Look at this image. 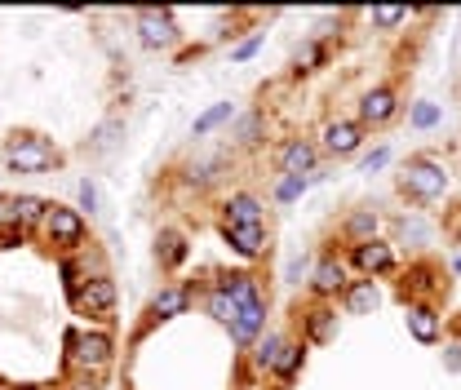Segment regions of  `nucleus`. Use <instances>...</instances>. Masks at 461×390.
<instances>
[{
    "label": "nucleus",
    "mask_w": 461,
    "mask_h": 390,
    "mask_svg": "<svg viewBox=\"0 0 461 390\" xmlns=\"http://www.w3.org/2000/svg\"><path fill=\"white\" fill-rule=\"evenodd\" d=\"M36 240L50 244L58 258L85 253V249L94 244V240H89V218H85L76 204H58V200H50L45 218H41V226H36Z\"/></svg>",
    "instance_id": "5"
},
{
    "label": "nucleus",
    "mask_w": 461,
    "mask_h": 390,
    "mask_svg": "<svg viewBox=\"0 0 461 390\" xmlns=\"http://www.w3.org/2000/svg\"><path fill=\"white\" fill-rule=\"evenodd\" d=\"M311 191V177H302V173H285V177H276V191H271V200L288 209V204H297L302 195Z\"/></svg>",
    "instance_id": "31"
},
{
    "label": "nucleus",
    "mask_w": 461,
    "mask_h": 390,
    "mask_svg": "<svg viewBox=\"0 0 461 390\" xmlns=\"http://www.w3.org/2000/svg\"><path fill=\"white\" fill-rule=\"evenodd\" d=\"M342 333V311L338 302H306V311H297V337L320 350V346H333Z\"/></svg>",
    "instance_id": "12"
},
{
    "label": "nucleus",
    "mask_w": 461,
    "mask_h": 390,
    "mask_svg": "<svg viewBox=\"0 0 461 390\" xmlns=\"http://www.w3.org/2000/svg\"><path fill=\"white\" fill-rule=\"evenodd\" d=\"M448 279H444V267L435 258H412L408 267H400V297L403 302H430L439 306V297H448Z\"/></svg>",
    "instance_id": "10"
},
{
    "label": "nucleus",
    "mask_w": 461,
    "mask_h": 390,
    "mask_svg": "<svg viewBox=\"0 0 461 390\" xmlns=\"http://www.w3.org/2000/svg\"><path fill=\"white\" fill-rule=\"evenodd\" d=\"M262 45H267V32H253V36H244V41H240V45H230V62H235V67H240V62H249V58H258V50H262Z\"/></svg>",
    "instance_id": "34"
},
{
    "label": "nucleus",
    "mask_w": 461,
    "mask_h": 390,
    "mask_svg": "<svg viewBox=\"0 0 461 390\" xmlns=\"http://www.w3.org/2000/svg\"><path fill=\"white\" fill-rule=\"evenodd\" d=\"M218 235H222V244H227L230 253L240 258V262H262L267 258V249H271V231L267 226H230V222H218Z\"/></svg>",
    "instance_id": "15"
},
{
    "label": "nucleus",
    "mask_w": 461,
    "mask_h": 390,
    "mask_svg": "<svg viewBox=\"0 0 461 390\" xmlns=\"http://www.w3.org/2000/svg\"><path fill=\"white\" fill-rule=\"evenodd\" d=\"M444 235H448L453 244H461V204L457 209H448V218H444Z\"/></svg>",
    "instance_id": "39"
},
{
    "label": "nucleus",
    "mask_w": 461,
    "mask_h": 390,
    "mask_svg": "<svg viewBox=\"0 0 461 390\" xmlns=\"http://www.w3.org/2000/svg\"><path fill=\"white\" fill-rule=\"evenodd\" d=\"M186 262H191V235L173 222L160 226L156 231V267H160V276H177Z\"/></svg>",
    "instance_id": "18"
},
{
    "label": "nucleus",
    "mask_w": 461,
    "mask_h": 390,
    "mask_svg": "<svg viewBox=\"0 0 461 390\" xmlns=\"http://www.w3.org/2000/svg\"><path fill=\"white\" fill-rule=\"evenodd\" d=\"M395 191H400L408 204H417V209H430V204H439L448 191H453V173L448 165L435 156V151H417V156H408L395 173Z\"/></svg>",
    "instance_id": "3"
},
{
    "label": "nucleus",
    "mask_w": 461,
    "mask_h": 390,
    "mask_svg": "<svg viewBox=\"0 0 461 390\" xmlns=\"http://www.w3.org/2000/svg\"><path fill=\"white\" fill-rule=\"evenodd\" d=\"M338 235H342V244H364V240H377L382 235V213L377 209H368V204H359V209H350L342 222H338Z\"/></svg>",
    "instance_id": "24"
},
{
    "label": "nucleus",
    "mask_w": 461,
    "mask_h": 390,
    "mask_svg": "<svg viewBox=\"0 0 461 390\" xmlns=\"http://www.w3.org/2000/svg\"><path fill=\"white\" fill-rule=\"evenodd\" d=\"M382 302H386L382 279H359L355 276L350 284H346V293L338 297V311H342V315H355V320H364V315H377Z\"/></svg>",
    "instance_id": "19"
},
{
    "label": "nucleus",
    "mask_w": 461,
    "mask_h": 390,
    "mask_svg": "<svg viewBox=\"0 0 461 390\" xmlns=\"http://www.w3.org/2000/svg\"><path fill=\"white\" fill-rule=\"evenodd\" d=\"M133 36L151 54H177V45L186 41V32H182L173 9H138L133 14Z\"/></svg>",
    "instance_id": "9"
},
{
    "label": "nucleus",
    "mask_w": 461,
    "mask_h": 390,
    "mask_svg": "<svg viewBox=\"0 0 461 390\" xmlns=\"http://www.w3.org/2000/svg\"><path fill=\"white\" fill-rule=\"evenodd\" d=\"M18 390H41V386H18Z\"/></svg>",
    "instance_id": "44"
},
{
    "label": "nucleus",
    "mask_w": 461,
    "mask_h": 390,
    "mask_svg": "<svg viewBox=\"0 0 461 390\" xmlns=\"http://www.w3.org/2000/svg\"><path fill=\"white\" fill-rule=\"evenodd\" d=\"M235 103H213V107H209V112H200L195 115V120H191V138H195V142H200V138H209V133H218V129H222V124H235Z\"/></svg>",
    "instance_id": "27"
},
{
    "label": "nucleus",
    "mask_w": 461,
    "mask_h": 390,
    "mask_svg": "<svg viewBox=\"0 0 461 390\" xmlns=\"http://www.w3.org/2000/svg\"><path fill=\"white\" fill-rule=\"evenodd\" d=\"M329 58H333V41H324V36H306V41L293 50V71H288V80H306V76H315L320 67H329Z\"/></svg>",
    "instance_id": "22"
},
{
    "label": "nucleus",
    "mask_w": 461,
    "mask_h": 390,
    "mask_svg": "<svg viewBox=\"0 0 461 390\" xmlns=\"http://www.w3.org/2000/svg\"><path fill=\"white\" fill-rule=\"evenodd\" d=\"M0 195H5V191H0Z\"/></svg>",
    "instance_id": "45"
},
{
    "label": "nucleus",
    "mask_w": 461,
    "mask_h": 390,
    "mask_svg": "<svg viewBox=\"0 0 461 390\" xmlns=\"http://www.w3.org/2000/svg\"><path fill=\"white\" fill-rule=\"evenodd\" d=\"M444 368L461 373V341H444Z\"/></svg>",
    "instance_id": "38"
},
{
    "label": "nucleus",
    "mask_w": 461,
    "mask_h": 390,
    "mask_svg": "<svg viewBox=\"0 0 461 390\" xmlns=\"http://www.w3.org/2000/svg\"><path fill=\"white\" fill-rule=\"evenodd\" d=\"M448 276H461V253L453 258V262H448Z\"/></svg>",
    "instance_id": "41"
},
{
    "label": "nucleus",
    "mask_w": 461,
    "mask_h": 390,
    "mask_svg": "<svg viewBox=\"0 0 461 390\" xmlns=\"http://www.w3.org/2000/svg\"><path fill=\"white\" fill-rule=\"evenodd\" d=\"M444 124V107L439 103H408V129H417V133H430V129H439Z\"/></svg>",
    "instance_id": "30"
},
{
    "label": "nucleus",
    "mask_w": 461,
    "mask_h": 390,
    "mask_svg": "<svg viewBox=\"0 0 461 390\" xmlns=\"http://www.w3.org/2000/svg\"><path fill=\"white\" fill-rule=\"evenodd\" d=\"M67 306H71V315H76V320L107 329V324L115 320V306H120V288H115L112 271H94V276L80 284V293H76Z\"/></svg>",
    "instance_id": "7"
},
{
    "label": "nucleus",
    "mask_w": 461,
    "mask_h": 390,
    "mask_svg": "<svg viewBox=\"0 0 461 390\" xmlns=\"http://www.w3.org/2000/svg\"><path fill=\"white\" fill-rule=\"evenodd\" d=\"M288 333L280 329H267V333L258 337L244 355H249V368H253V377H271V368H276V359H280V350H285Z\"/></svg>",
    "instance_id": "25"
},
{
    "label": "nucleus",
    "mask_w": 461,
    "mask_h": 390,
    "mask_svg": "<svg viewBox=\"0 0 461 390\" xmlns=\"http://www.w3.org/2000/svg\"><path fill=\"white\" fill-rule=\"evenodd\" d=\"M403 329L417 346H444V315L430 302H403Z\"/></svg>",
    "instance_id": "16"
},
{
    "label": "nucleus",
    "mask_w": 461,
    "mask_h": 390,
    "mask_svg": "<svg viewBox=\"0 0 461 390\" xmlns=\"http://www.w3.org/2000/svg\"><path fill=\"white\" fill-rule=\"evenodd\" d=\"M213 284L227 293L230 302H235V324L227 329L230 346L235 350H249L258 337L267 333V320H271V293H267V284L262 276L253 271V267H240V271H218Z\"/></svg>",
    "instance_id": "1"
},
{
    "label": "nucleus",
    "mask_w": 461,
    "mask_h": 390,
    "mask_svg": "<svg viewBox=\"0 0 461 390\" xmlns=\"http://www.w3.org/2000/svg\"><path fill=\"white\" fill-rule=\"evenodd\" d=\"M76 209H80L85 218H98V213H103V191H98L94 177H80V182H76Z\"/></svg>",
    "instance_id": "33"
},
{
    "label": "nucleus",
    "mask_w": 461,
    "mask_h": 390,
    "mask_svg": "<svg viewBox=\"0 0 461 390\" xmlns=\"http://www.w3.org/2000/svg\"><path fill=\"white\" fill-rule=\"evenodd\" d=\"M107 377H94V373H62L54 390H103Z\"/></svg>",
    "instance_id": "35"
},
{
    "label": "nucleus",
    "mask_w": 461,
    "mask_h": 390,
    "mask_svg": "<svg viewBox=\"0 0 461 390\" xmlns=\"http://www.w3.org/2000/svg\"><path fill=\"white\" fill-rule=\"evenodd\" d=\"M306 355H311V346H306L297 333H288L285 350H280V359H276V368H271V382L280 390H288L302 373H306Z\"/></svg>",
    "instance_id": "23"
},
{
    "label": "nucleus",
    "mask_w": 461,
    "mask_h": 390,
    "mask_svg": "<svg viewBox=\"0 0 461 390\" xmlns=\"http://www.w3.org/2000/svg\"><path fill=\"white\" fill-rule=\"evenodd\" d=\"M115 364V337L112 329L98 324H80L62 333V373H94L107 377Z\"/></svg>",
    "instance_id": "4"
},
{
    "label": "nucleus",
    "mask_w": 461,
    "mask_h": 390,
    "mask_svg": "<svg viewBox=\"0 0 461 390\" xmlns=\"http://www.w3.org/2000/svg\"><path fill=\"white\" fill-rule=\"evenodd\" d=\"M222 222L230 226H267V200L253 191H230L222 200Z\"/></svg>",
    "instance_id": "20"
},
{
    "label": "nucleus",
    "mask_w": 461,
    "mask_h": 390,
    "mask_svg": "<svg viewBox=\"0 0 461 390\" xmlns=\"http://www.w3.org/2000/svg\"><path fill=\"white\" fill-rule=\"evenodd\" d=\"M430 235H435L430 218H421V209H408V213H400V218L391 222V235H386V240H391L395 249L403 244V249H417V253H421V249L430 244Z\"/></svg>",
    "instance_id": "21"
},
{
    "label": "nucleus",
    "mask_w": 461,
    "mask_h": 390,
    "mask_svg": "<svg viewBox=\"0 0 461 390\" xmlns=\"http://www.w3.org/2000/svg\"><path fill=\"white\" fill-rule=\"evenodd\" d=\"M364 138H368V133L355 124V115H329V120L320 124L315 147H320V156H329V160H350V156H359Z\"/></svg>",
    "instance_id": "14"
},
{
    "label": "nucleus",
    "mask_w": 461,
    "mask_h": 390,
    "mask_svg": "<svg viewBox=\"0 0 461 390\" xmlns=\"http://www.w3.org/2000/svg\"><path fill=\"white\" fill-rule=\"evenodd\" d=\"M195 302H200V284H195V279H165V284L151 293V302H147V320H142V329L133 333V346L151 333V329H160V324H173V320L191 315V306H195Z\"/></svg>",
    "instance_id": "6"
},
{
    "label": "nucleus",
    "mask_w": 461,
    "mask_h": 390,
    "mask_svg": "<svg viewBox=\"0 0 461 390\" xmlns=\"http://www.w3.org/2000/svg\"><path fill=\"white\" fill-rule=\"evenodd\" d=\"M453 341H461V315L453 320Z\"/></svg>",
    "instance_id": "42"
},
{
    "label": "nucleus",
    "mask_w": 461,
    "mask_h": 390,
    "mask_svg": "<svg viewBox=\"0 0 461 390\" xmlns=\"http://www.w3.org/2000/svg\"><path fill=\"white\" fill-rule=\"evenodd\" d=\"M0 390H14V386H9V382H5V377H0Z\"/></svg>",
    "instance_id": "43"
},
{
    "label": "nucleus",
    "mask_w": 461,
    "mask_h": 390,
    "mask_svg": "<svg viewBox=\"0 0 461 390\" xmlns=\"http://www.w3.org/2000/svg\"><path fill=\"white\" fill-rule=\"evenodd\" d=\"M267 138V107H253V112L235 115V129H230V147L235 151H249Z\"/></svg>",
    "instance_id": "26"
},
{
    "label": "nucleus",
    "mask_w": 461,
    "mask_h": 390,
    "mask_svg": "<svg viewBox=\"0 0 461 390\" xmlns=\"http://www.w3.org/2000/svg\"><path fill=\"white\" fill-rule=\"evenodd\" d=\"M315 168H320V147H315V138L293 133V138H285V142L276 147V173H280V177H285V173L311 177Z\"/></svg>",
    "instance_id": "17"
},
{
    "label": "nucleus",
    "mask_w": 461,
    "mask_h": 390,
    "mask_svg": "<svg viewBox=\"0 0 461 390\" xmlns=\"http://www.w3.org/2000/svg\"><path fill=\"white\" fill-rule=\"evenodd\" d=\"M120 138H124V120H120V115H107V120L94 129V138L85 142V151H89V156H107V151L120 147Z\"/></svg>",
    "instance_id": "29"
},
{
    "label": "nucleus",
    "mask_w": 461,
    "mask_h": 390,
    "mask_svg": "<svg viewBox=\"0 0 461 390\" xmlns=\"http://www.w3.org/2000/svg\"><path fill=\"white\" fill-rule=\"evenodd\" d=\"M408 18H412V14H408L403 5H377V9H368V23H373V32H382V36L400 32Z\"/></svg>",
    "instance_id": "32"
},
{
    "label": "nucleus",
    "mask_w": 461,
    "mask_h": 390,
    "mask_svg": "<svg viewBox=\"0 0 461 390\" xmlns=\"http://www.w3.org/2000/svg\"><path fill=\"white\" fill-rule=\"evenodd\" d=\"M346 267H350V276L359 279H391L400 276V249L386 240V235H377V240H364V244H350L342 249Z\"/></svg>",
    "instance_id": "8"
},
{
    "label": "nucleus",
    "mask_w": 461,
    "mask_h": 390,
    "mask_svg": "<svg viewBox=\"0 0 461 390\" xmlns=\"http://www.w3.org/2000/svg\"><path fill=\"white\" fill-rule=\"evenodd\" d=\"M350 267H346L342 249H320V258L311 262V276H306V293L311 302H338L350 284Z\"/></svg>",
    "instance_id": "11"
},
{
    "label": "nucleus",
    "mask_w": 461,
    "mask_h": 390,
    "mask_svg": "<svg viewBox=\"0 0 461 390\" xmlns=\"http://www.w3.org/2000/svg\"><path fill=\"white\" fill-rule=\"evenodd\" d=\"M306 276H311V258H288V267H285V279L288 284H306Z\"/></svg>",
    "instance_id": "37"
},
{
    "label": "nucleus",
    "mask_w": 461,
    "mask_h": 390,
    "mask_svg": "<svg viewBox=\"0 0 461 390\" xmlns=\"http://www.w3.org/2000/svg\"><path fill=\"white\" fill-rule=\"evenodd\" d=\"M45 209H50L45 195H32V191L14 195V218H18V226H23L27 235H36V226H41V218H45Z\"/></svg>",
    "instance_id": "28"
},
{
    "label": "nucleus",
    "mask_w": 461,
    "mask_h": 390,
    "mask_svg": "<svg viewBox=\"0 0 461 390\" xmlns=\"http://www.w3.org/2000/svg\"><path fill=\"white\" fill-rule=\"evenodd\" d=\"M386 165H391V147H386V142L373 147L368 156H359V173H382Z\"/></svg>",
    "instance_id": "36"
},
{
    "label": "nucleus",
    "mask_w": 461,
    "mask_h": 390,
    "mask_svg": "<svg viewBox=\"0 0 461 390\" xmlns=\"http://www.w3.org/2000/svg\"><path fill=\"white\" fill-rule=\"evenodd\" d=\"M0 160H5V173H14V177H45V173H58L67 156H62V147H58L50 133H41V129H14L5 138Z\"/></svg>",
    "instance_id": "2"
},
{
    "label": "nucleus",
    "mask_w": 461,
    "mask_h": 390,
    "mask_svg": "<svg viewBox=\"0 0 461 390\" xmlns=\"http://www.w3.org/2000/svg\"><path fill=\"white\" fill-rule=\"evenodd\" d=\"M27 240V231L23 226H9V231H0V249H18Z\"/></svg>",
    "instance_id": "40"
},
{
    "label": "nucleus",
    "mask_w": 461,
    "mask_h": 390,
    "mask_svg": "<svg viewBox=\"0 0 461 390\" xmlns=\"http://www.w3.org/2000/svg\"><path fill=\"white\" fill-rule=\"evenodd\" d=\"M400 89L391 85V80H382V85H373V89H364L359 94V103H355V124L364 129V133H373V129H386L395 115H400Z\"/></svg>",
    "instance_id": "13"
}]
</instances>
